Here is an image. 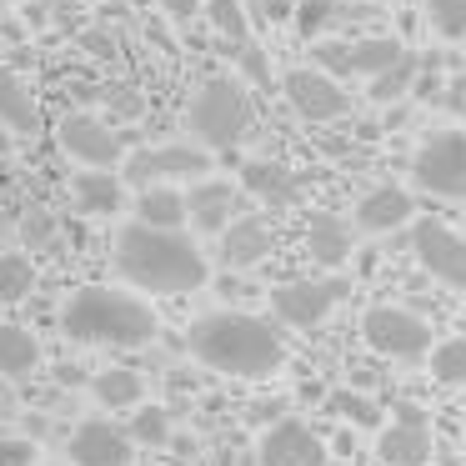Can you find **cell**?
Wrapping results in <instances>:
<instances>
[{"label": "cell", "instance_id": "cell-26", "mask_svg": "<svg viewBox=\"0 0 466 466\" xmlns=\"http://www.w3.org/2000/svg\"><path fill=\"white\" fill-rule=\"evenodd\" d=\"M31 291H35V266H31V256L5 251V256H0V301L15 306V301H25Z\"/></svg>", "mask_w": 466, "mask_h": 466}, {"label": "cell", "instance_id": "cell-36", "mask_svg": "<svg viewBox=\"0 0 466 466\" xmlns=\"http://www.w3.org/2000/svg\"><path fill=\"white\" fill-rule=\"evenodd\" d=\"M51 231H56V226H51V216H46V211H31V216H25V226H21L25 246H46V241H51Z\"/></svg>", "mask_w": 466, "mask_h": 466}, {"label": "cell", "instance_id": "cell-15", "mask_svg": "<svg viewBox=\"0 0 466 466\" xmlns=\"http://www.w3.org/2000/svg\"><path fill=\"white\" fill-rule=\"evenodd\" d=\"M71 466H131L136 461V436L121 431L116 421H81L71 431Z\"/></svg>", "mask_w": 466, "mask_h": 466}, {"label": "cell", "instance_id": "cell-39", "mask_svg": "<svg viewBox=\"0 0 466 466\" xmlns=\"http://www.w3.org/2000/svg\"><path fill=\"white\" fill-rule=\"evenodd\" d=\"M25 21H31V25H46V5H31V0H25Z\"/></svg>", "mask_w": 466, "mask_h": 466}, {"label": "cell", "instance_id": "cell-6", "mask_svg": "<svg viewBox=\"0 0 466 466\" xmlns=\"http://www.w3.org/2000/svg\"><path fill=\"white\" fill-rule=\"evenodd\" d=\"M361 331L371 341V351L391 356V361H421V356H431V326L421 316H411L406 306H371L361 316Z\"/></svg>", "mask_w": 466, "mask_h": 466}, {"label": "cell", "instance_id": "cell-38", "mask_svg": "<svg viewBox=\"0 0 466 466\" xmlns=\"http://www.w3.org/2000/svg\"><path fill=\"white\" fill-rule=\"evenodd\" d=\"M81 46H86L91 56H111V35H106V31H86Z\"/></svg>", "mask_w": 466, "mask_h": 466}, {"label": "cell", "instance_id": "cell-11", "mask_svg": "<svg viewBox=\"0 0 466 466\" xmlns=\"http://www.w3.org/2000/svg\"><path fill=\"white\" fill-rule=\"evenodd\" d=\"M341 291H346L341 281H286L271 291V311L286 326H296V331H311V326H321L336 311Z\"/></svg>", "mask_w": 466, "mask_h": 466}, {"label": "cell", "instance_id": "cell-19", "mask_svg": "<svg viewBox=\"0 0 466 466\" xmlns=\"http://www.w3.org/2000/svg\"><path fill=\"white\" fill-rule=\"evenodd\" d=\"M76 206H81L86 216H121L126 181L111 166H86V171L76 176Z\"/></svg>", "mask_w": 466, "mask_h": 466}, {"label": "cell", "instance_id": "cell-40", "mask_svg": "<svg viewBox=\"0 0 466 466\" xmlns=\"http://www.w3.org/2000/svg\"><path fill=\"white\" fill-rule=\"evenodd\" d=\"M0 5H15V0H0Z\"/></svg>", "mask_w": 466, "mask_h": 466}, {"label": "cell", "instance_id": "cell-1", "mask_svg": "<svg viewBox=\"0 0 466 466\" xmlns=\"http://www.w3.org/2000/svg\"><path fill=\"white\" fill-rule=\"evenodd\" d=\"M116 271L151 296H186L201 291L211 266L196 251L191 236H181V226H146L131 221L116 236Z\"/></svg>", "mask_w": 466, "mask_h": 466}, {"label": "cell", "instance_id": "cell-23", "mask_svg": "<svg viewBox=\"0 0 466 466\" xmlns=\"http://www.w3.org/2000/svg\"><path fill=\"white\" fill-rule=\"evenodd\" d=\"M306 246H311V256L321 266H346V256H351V226L341 221V216H311V231H306Z\"/></svg>", "mask_w": 466, "mask_h": 466}, {"label": "cell", "instance_id": "cell-12", "mask_svg": "<svg viewBox=\"0 0 466 466\" xmlns=\"http://www.w3.org/2000/svg\"><path fill=\"white\" fill-rule=\"evenodd\" d=\"M61 151L81 166H121V131H111V121L91 111H71L61 121Z\"/></svg>", "mask_w": 466, "mask_h": 466}, {"label": "cell", "instance_id": "cell-8", "mask_svg": "<svg viewBox=\"0 0 466 466\" xmlns=\"http://www.w3.org/2000/svg\"><path fill=\"white\" fill-rule=\"evenodd\" d=\"M411 251H416V261H421L426 276H436L441 286L466 291V236H456L446 221H416Z\"/></svg>", "mask_w": 466, "mask_h": 466}, {"label": "cell", "instance_id": "cell-33", "mask_svg": "<svg viewBox=\"0 0 466 466\" xmlns=\"http://www.w3.org/2000/svg\"><path fill=\"white\" fill-rule=\"evenodd\" d=\"M236 66H241V76L251 86H271V61H266V51L261 46H251V41H236Z\"/></svg>", "mask_w": 466, "mask_h": 466}, {"label": "cell", "instance_id": "cell-30", "mask_svg": "<svg viewBox=\"0 0 466 466\" xmlns=\"http://www.w3.org/2000/svg\"><path fill=\"white\" fill-rule=\"evenodd\" d=\"M426 21L441 41H466V0H426Z\"/></svg>", "mask_w": 466, "mask_h": 466}, {"label": "cell", "instance_id": "cell-28", "mask_svg": "<svg viewBox=\"0 0 466 466\" xmlns=\"http://www.w3.org/2000/svg\"><path fill=\"white\" fill-rule=\"evenodd\" d=\"M326 411H336L341 421L361 426V431H371V426L381 421L376 401H371V396H361V391H331V396H326Z\"/></svg>", "mask_w": 466, "mask_h": 466}, {"label": "cell", "instance_id": "cell-35", "mask_svg": "<svg viewBox=\"0 0 466 466\" xmlns=\"http://www.w3.org/2000/svg\"><path fill=\"white\" fill-rule=\"evenodd\" d=\"M0 466H35V441H25V436H0Z\"/></svg>", "mask_w": 466, "mask_h": 466}, {"label": "cell", "instance_id": "cell-29", "mask_svg": "<svg viewBox=\"0 0 466 466\" xmlns=\"http://www.w3.org/2000/svg\"><path fill=\"white\" fill-rule=\"evenodd\" d=\"M206 15L226 41H251V15H246L241 0H206Z\"/></svg>", "mask_w": 466, "mask_h": 466}, {"label": "cell", "instance_id": "cell-21", "mask_svg": "<svg viewBox=\"0 0 466 466\" xmlns=\"http://www.w3.org/2000/svg\"><path fill=\"white\" fill-rule=\"evenodd\" d=\"M241 186L266 206H291L296 191H301V181H296L281 161H246L241 166Z\"/></svg>", "mask_w": 466, "mask_h": 466}, {"label": "cell", "instance_id": "cell-37", "mask_svg": "<svg viewBox=\"0 0 466 466\" xmlns=\"http://www.w3.org/2000/svg\"><path fill=\"white\" fill-rule=\"evenodd\" d=\"M161 11L171 15V21H196V15L206 11V0H161Z\"/></svg>", "mask_w": 466, "mask_h": 466}, {"label": "cell", "instance_id": "cell-7", "mask_svg": "<svg viewBox=\"0 0 466 466\" xmlns=\"http://www.w3.org/2000/svg\"><path fill=\"white\" fill-rule=\"evenodd\" d=\"M211 171V156L201 146H146L126 156V181L131 186H161V181H201Z\"/></svg>", "mask_w": 466, "mask_h": 466}, {"label": "cell", "instance_id": "cell-13", "mask_svg": "<svg viewBox=\"0 0 466 466\" xmlns=\"http://www.w3.org/2000/svg\"><path fill=\"white\" fill-rule=\"evenodd\" d=\"M286 101H291L296 116L306 121H336V116L351 111V96L341 91V76L321 71H291L286 76Z\"/></svg>", "mask_w": 466, "mask_h": 466}, {"label": "cell", "instance_id": "cell-16", "mask_svg": "<svg viewBox=\"0 0 466 466\" xmlns=\"http://www.w3.org/2000/svg\"><path fill=\"white\" fill-rule=\"evenodd\" d=\"M186 216H191V226L201 236H221L226 226L236 221V191L226 181H196L191 196H186Z\"/></svg>", "mask_w": 466, "mask_h": 466}, {"label": "cell", "instance_id": "cell-27", "mask_svg": "<svg viewBox=\"0 0 466 466\" xmlns=\"http://www.w3.org/2000/svg\"><path fill=\"white\" fill-rule=\"evenodd\" d=\"M431 376L441 386H466V336H451V341L431 346Z\"/></svg>", "mask_w": 466, "mask_h": 466}, {"label": "cell", "instance_id": "cell-20", "mask_svg": "<svg viewBox=\"0 0 466 466\" xmlns=\"http://www.w3.org/2000/svg\"><path fill=\"white\" fill-rule=\"evenodd\" d=\"M0 126L15 136H35L41 131V106H35L31 86L11 71V66H0Z\"/></svg>", "mask_w": 466, "mask_h": 466}, {"label": "cell", "instance_id": "cell-10", "mask_svg": "<svg viewBox=\"0 0 466 466\" xmlns=\"http://www.w3.org/2000/svg\"><path fill=\"white\" fill-rule=\"evenodd\" d=\"M376 456L386 466H426L431 461V421L416 401H401L391 416V426H381L376 436Z\"/></svg>", "mask_w": 466, "mask_h": 466}, {"label": "cell", "instance_id": "cell-17", "mask_svg": "<svg viewBox=\"0 0 466 466\" xmlns=\"http://www.w3.org/2000/svg\"><path fill=\"white\" fill-rule=\"evenodd\" d=\"M266 256H271V226L261 216H241V221H231L221 231V261L231 271H251Z\"/></svg>", "mask_w": 466, "mask_h": 466}, {"label": "cell", "instance_id": "cell-32", "mask_svg": "<svg viewBox=\"0 0 466 466\" xmlns=\"http://www.w3.org/2000/svg\"><path fill=\"white\" fill-rule=\"evenodd\" d=\"M346 15H356V11H346L341 0H301V11H296V25H301V35H321L326 25L346 21Z\"/></svg>", "mask_w": 466, "mask_h": 466}, {"label": "cell", "instance_id": "cell-24", "mask_svg": "<svg viewBox=\"0 0 466 466\" xmlns=\"http://www.w3.org/2000/svg\"><path fill=\"white\" fill-rule=\"evenodd\" d=\"M41 366V341L25 326L0 321V376H31Z\"/></svg>", "mask_w": 466, "mask_h": 466}, {"label": "cell", "instance_id": "cell-22", "mask_svg": "<svg viewBox=\"0 0 466 466\" xmlns=\"http://www.w3.org/2000/svg\"><path fill=\"white\" fill-rule=\"evenodd\" d=\"M136 221L146 226H186V196L176 191V181H161V186H141L136 196Z\"/></svg>", "mask_w": 466, "mask_h": 466}, {"label": "cell", "instance_id": "cell-31", "mask_svg": "<svg viewBox=\"0 0 466 466\" xmlns=\"http://www.w3.org/2000/svg\"><path fill=\"white\" fill-rule=\"evenodd\" d=\"M131 436L141 446L171 441V411H166V406H136V411H131Z\"/></svg>", "mask_w": 466, "mask_h": 466}, {"label": "cell", "instance_id": "cell-5", "mask_svg": "<svg viewBox=\"0 0 466 466\" xmlns=\"http://www.w3.org/2000/svg\"><path fill=\"white\" fill-rule=\"evenodd\" d=\"M411 176L421 191L446 196V201H466V136L461 131L426 136L411 161Z\"/></svg>", "mask_w": 466, "mask_h": 466}, {"label": "cell", "instance_id": "cell-25", "mask_svg": "<svg viewBox=\"0 0 466 466\" xmlns=\"http://www.w3.org/2000/svg\"><path fill=\"white\" fill-rule=\"evenodd\" d=\"M91 391H96V401H101L106 411H131V406H141L146 381L131 371V366H111V371H96Z\"/></svg>", "mask_w": 466, "mask_h": 466}, {"label": "cell", "instance_id": "cell-4", "mask_svg": "<svg viewBox=\"0 0 466 466\" xmlns=\"http://www.w3.org/2000/svg\"><path fill=\"white\" fill-rule=\"evenodd\" d=\"M251 121H256V106H251V96H246V86L231 81V76L206 81L201 91H196L191 111H186V126H191V136L206 151H231V146H241L246 131H251Z\"/></svg>", "mask_w": 466, "mask_h": 466}, {"label": "cell", "instance_id": "cell-9", "mask_svg": "<svg viewBox=\"0 0 466 466\" xmlns=\"http://www.w3.org/2000/svg\"><path fill=\"white\" fill-rule=\"evenodd\" d=\"M321 66L331 76H361V81H376L381 71L406 61L401 41L396 35H371V41H326L321 51Z\"/></svg>", "mask_w": 466, "mask_h": 466}, {"label": "cell", "instance_id": "cell-3", "mask_svg": "<svg viewBox=\"0 0 466 466\" xmlns=\"http://www.w3.org/2000/svg\"><path fill=\"white\" fill-rule=\"evenodd\" d=\"M61 331L81 346H151L161 321L151 301L116 286H81L61 306Z\"/></svg>", "mask_w": 466, "mask_h": 466}, {"label": "cell", "instance_id": "cell-34", "mask_svg": "<svg viewBox=\"0 0 466 466\" xmlns=\"http://www.w3.org/2000/svg\"><path fill=\"white\" fill-rule=\"evenodd\" d=\"M406 86H411V56H406L401 66H391V71L376 76V81H371V96H376V101H396Z\"/></svg>", "mask_w": 466, "mask_h": 466}, {"label": "cell", "instance_id": "cell-2", "mask_svg": "<svg viewBox=\"0 0 466 466\" xmlns=\"http://www.w3.org/2000/svg\"><path fill=\"white\" fill-rule=\"evenodd\" d=\"M186 346L201 366L221 376H241V381H261L286 361V346L261 316L251 311H206L191 321Z\"/></svg>", "mask_w": 466, "mask_h": 466}, {"label": "cell", "instance_id": "cell-18", "mask_svg": "<svg viewBox=\"0 0 466 466\" xmlns=\"http://www.w3.org/2000/svg\"><path fill=\"white\" fill-rule=\"evenodd\" d=\"M411 196L401 191V186H376V191H366L361 201H356V226H361L366 236H381V231H396V226L411 221Z\"/></svg>", "mask_w": 466, "mask_h": 466}, {"label": "cell", "instance_id": "cell-14", "mask_svg": "<svg viewBox=\"0 0 466 466\" xmlns=\"http://www.w3.org/2000/svg\"><path fill=\"white\" fill-rule=\"evenodd\" d=\"M256 456H261V466H326V441L306 421L286 416V421H271L261 431Z\"/></svg>", "mask_w": 466, "mask_h": 466}]
</instances>
